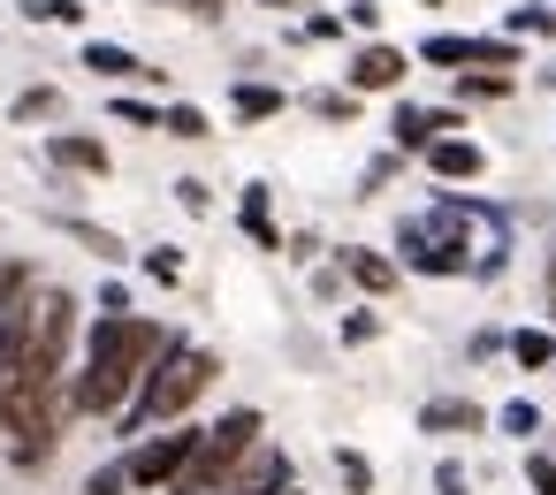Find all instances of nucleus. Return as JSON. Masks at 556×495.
Here are the masks:
<instances>
[{
  "label": "nucleus",
  "mask_w": 556,
  "mask_h": 495,
  "mask_svg": "<svg viewBox=\"0 0 556 495\" xmlns=\"http://www.w3.org/2000/svg\"><path fill=\"white\" fill-rule=\"evenodd\" d=\"M374 335H381V313H351L343 320V343H374Z\"/></svg>",
  "instance_id": "c756f323"
},
{
  "label": "nucleus",
  "mask_w": 556,
  "mask_h": 495,
  "mask_svg": "<svg viewBox=\"0 0 556 495\" xmlns=\"http://www.w3.org/2000/svg\"><path fill=\"white\" fill-rule=\"evenodd\" d=\"M260 442H267V419H260L252 404H237V411H222V419L206 427V442H199V457L184 465V480H176L168 495H214V487H222V480H229V472H237V465H244V457H252Z\"/></svg>",
  "instance_id": "f03ea898"
},
{
  "label": "nucleus",
  "mask_w": 556,
  "mask_h": 495,
  "mask_svg": "<svg viewBox=\"0 0 556 495\" xmlns=\"http://www.w3.org/2000/svg\"><path fill=\"white\" fill-rule=\"evenodd\" d=\"M24 16L31 24H77L85 9H77V0H24Z\"/></svg>",
  "instance_id": "412c9836"
},
{
  "label": "nucleus",
  "mask_w": 556,
  "mask_h": 495,
  "mask_svg": "<svg viewBox=\"0 0 556 495\" xmlns=\"http://www.w3.org/2000/svg\"><path fill=\"white\" fill-rule=\"evenodd\" d=\"M244 237H252V244H267V252H282L275 214H267V183H252V191H244Z\"/></svg>",
  "instance_id": "ddd939ff"
},
{
  "label": "nucleus",
  "mask_w": 556,
  "mask_h": 495,
  "mask_svg": "<svg viewBox=\"0 0 556 495\" xmlns=\"http://www.w3.org/2000/svg\"><path fill=\"white\" fill-rule=\"evenodd\" d=\"M427 9H434V0H427Z\"/></svg>",
  "instance_id": "c9c22d12"
},
{
  "label": "nucleus",
  "mask_w": 556,
  "mask_h": 495,
  "mask_svg": "<svg viewBox=\"0 0 556 495\" xmlns=\"http://www.w3.org/2000/svg\"><path fill=\"white\" fill-rule=\"evenodd\" d=\"M389 130H396V145H404V153H427V145L457 138V130H465V115H457V107H396V123H389Z\"/></svg>",
  "instance_id": "0eeeda50"
},
{
  "label": "nucleus",
  "mask_w": 556,
  "mask_h": 495,
  "mask_svg": "<svg viewBox=\"0 0 556 495\" xmlns=\"http://www.w3.org/2000/svg\"><path fill=\"white\" fill-rule=\"evenodd\" d=\"M313 115L320 123H351L358 115V92H313Z\"/></svg>",
  "instance_id": "aec40b11"
},
{
  "label": "nucleus",
  "mask_w": 556,
  "mask_h": 495,
  "mask_svg": "<svg viewBox=\"0 0 556 495\" xmlns=\"http://www.w3.org/2000/svg\"><path fill=\"white\" fill-rule=\"evenodd\" d=\"M184 9H199V16H214V9H222V0H184Z\"/></svg>",
  "instance_id": "473e14b6"
},
{
  "label": "nucleus",
  "mask_w": 556,
  "mask_h": 495,
  "mask_svg": "<svg viewBox=\"0 0 556 495\" xmlns=\"http://www.w3.org/2000/svg\"><path fill=\"white\" fill-rule=\"evenodd\" d=\"M336 472H343V487H358V495L374 487V465H366L358 449H336Z\"/></svg>",
  "instance_id": "5701e85b"
},
{
  "label": "nucleus",
  "mask_w": 556,
  "mask_h": 495,
  "mask_svg": "<svg viewBox=\"0 0 556 495\" xmlns=\"http://www.w3.org/2000/svg\"><path fill=\"white\" fill-rule=\"evenodd\" d=\"M343 275L366 290V297H381V290H396V259H381V252H343Z\"/></svg>",
  "instance_id": "f8f14e48"
},
{
  "label": "nucleus",
  "mask_w": 556,
  "mask_h": 495,
  "mask_svg": "<svg viewBox=\"0 0 556 495\" xmlns=\"http://www.w3.org/2000/svg\"><path fill=\"white\" fill-rule=\"evenodd\" d=\"M85 495H130V472H123V465H100V472L85 480Z\"/></svg>",
  "instance_id": "a878e982"
},
{
  "label": "nucleus",
  "mask_w": 556,
  "mask_h": 495,
  "mask_svg": "<svg viewBox=\"0 0 556 495\" xmlns=\"http://www.w3.org/2000/svg\"><path fill=\"white\" fill-rule=\"evenodd\" d=\"M510 358H518L526 373H541V366H556V335H548V328H518V335H510Z\"/></svg>",
  "instance_id": "4468645a"
},
{
  "label": "nucleus",
  "mask_w": 556,
  "mask_h": 495,
  "mask_svg": "<svg viewBox=\"0 0 556 495\" xmlns=\"http://www.w3.org/2000/svg\"><path fill=\"white\" fill-rule=\"evenodd\" d=\"M146 275H153V282H176V275H184V259L161 244V252H146Z\"/></svg>",
  "instance_id": "c85d7f7f"
},
{
  "label": "nucleus",
  "mask_w": 556,
  "mask_h": 495,
  "mask_svg": "<svg viewBox=\"0 0 556 495\" xmlns=\"http://www.w3.org/2000/svg\"><path fill=\"white\" fill-rule=\"evenodd\" d=\"M199 442H206V427H191V419H176V427H161V434H138V449L123 457L130 487H176L184 465L199 457Z\"/></svg>",
  "instance_id": "7ed1b4c3"
},
{
  "label": "nucleus",
  "mask_w": 556,
  "mask_h": 495,
  "mask_svg": "<svg viewBox=\"0 0 556 495\" xmlns=\"http://www.w3.org/2000/svg\"><path fill=\"white\" fill-rule=\"evenodd\" d=\"M85 69H100L108 85H130V77H146V85H161V69H146V62H138L130 47H108V39H92V47H85Z\"/></svg>",
  "instance_id": "9d476101"
},
{
  "label": "nucleus",
  "mask_w": 556,
  "mask_h": 495,
  "mask_svg": "<svg viewBox=\"0 0 556 495\" xmlns=\"http://www.w3.org/2000/svg\"><path fill=\"white\" fill-rule=\"evenodd\" d=\"M510 31L518 39H556V9H510Z\"/></svg>",
  "instance_id": "6ab92c4d"
},
{
  "label": "nucleus",
  "mask_w": 556,
  "mask_h": 495,
  "mask_svg": "<svg viewBox=\"0 0 556 495\" xmlns=\"http://www.w3.org/2000/svg\"><path fill=\"white\" fill-rule=\"evenodd\" d=\"M526 480H533V495H556V457L533 449V457H526Z\"/></svg>",
  "instance_id": "bb28decb"
},
{
  "label": "nucleus",
  "mask_w": 556,
  "mask_h": 495,
  "mask_svg": "<svg viewBox=\"0 0 556 495\" xmlns=\"http://www.w3.org/2000/svg\"><path fill=\"white\" fill-rule=\"evenodd\" d=\"M115 115L138 123V130H161V107H146V100H115Z\"/></svg>",
  "instance_id": "cd10ccee"
},
{
  "label": "nucleus",
  "mask_w": 556,
  "mask_h": 495,
  "mask_svg": "<svg viewBox=\"0 0 556 495\" xmlns=\"http://www.w3.org/2000/svg\"><path fill=\"white\" fill-rule=\"evenodd\" d=\"M290 495H298V487H290Z\"/></svg>",
  "instance_id": "e433bc0d"
},
{
  "label": "nucleus",
  "mask_w": 556,
  "mask_h": 495,
  "mask_svg": "<svg viewBox=\"0 0 556 495\" xmlns=\"http://www.w3.org/2000/svg\"><path fill=\"white\" fill-rule=\"evenodd\" d=\"M419 62H434V69H457V62H472V39H450V31H442V39H427V47H419Z\"/></svg>",
  "instance_id": "f3484780"
},
{
  "label": "nucleus",
  "mask_w": 556,
  "mask_h": 495,
  "mask_svg": "<svg viewBox=\"0 0 556 495\" xmlns=\"http://www.w3.org/2000/svg\"><path fill=\"white\" fill-rule=\"evenodd\" d=\"M495 427L526 442V434H541V404H526V396H518V404H503V411H495Z\"/></svg>",
  "instance_id": "a211bd4d"
},
{
  "label": "nucleus",
  "mask_w": 556,
  "mask_h": 495,
  "mask_svg": "<svg viewBox=\"0 0 556 495\" xmlns=\"http://www.w3.org/2000/svg\"><path fill=\"white\" fill-rule=\"evenodd\" d=\"M214 495H290V457H282L275 442H260V449H252Z\"/></svg>",
  "instance_id": "39448f33"
},
{
  "label": "nucleus",
  "mask_w": 556,
  "mask_h": 495,
  "mask_svg": "<svg viewBox=\"0 0 556 495\" xmlns=\"http://www.w3.org/2000/svg\"><path fill=\"white\" fill-rule=\"evenodd\" d=\"M47 153H54L62 168H77V176H108V145H100V138H85V130H54V138H47Z\"/></svg>",
  "instance_id": "9b49d317"
},
{
  "label": "nucleus",
  "mask_w": 556,
  "mask_h": 495,
  "mask_svg": "<svg viewBox=\"0 0 556 495\" xmlns=\"http://www.w3.org/2000/svg\"><path fill=\"white\" fill-rule=\"evenodd\" d=\"M510 77H457V100H503Z\"/></svg>",
  "instance_id": "b1692460"
},
{
  "label": "nucleus",
  "mask_w": 556,
  "mask_h": 495,
  "mask_svg": "<svg viewBox=\"0 0 556 495\" xmlns=\"http://www.w3.org/2000/svg\"><path fill=\"white\" fill-rule=\"evenodd\" d=\"M39 115H62V92H47V85H39V92H24V100H16V123H39Z\"/></svg>",
  "instance_id": "4be33fe9"
},
{
  "label": "nucleus",
  "mask_w": 556,
  "mask_h": 495,
  "mask_svg": "<svg viewBox=\"0 0 556 495\" xmlns=\"http://www.w3.org/2000/svg\"><path fill=\"white\" fill-rule=\"evenodd\" d=\"M214 373H222V358L214 351H199V343H176L153 373H146V389L130 396V411H123V434H138V427H176L206 389H214Z\"/></svg>",
  "instance_id": "f257e3e1"
},
{
  "label": "nucleus",
  "mask_w": 556,
  "mask_h": 495,
  "mask_svg": "<svg viewBox=\"0 0 556 495\" xmlns=\"http://www.w3.org/2000/svg\"><path fill=\"white\" fill-rule=\"evenodd\" d=\"M176 199H184V206H191V214H206V206H214V199H206V183H199V176H184V183H176Z\"/></svg>",
  "instance_id": "7c9ffc66"
},
{
  "label": "nucleus",
  "mask_w": 556,
  "mask_h": 495,
  "mask_svg": "<svg viewBox=\"0 0 556 495\" xmlns=\"http://www.w3.org/2000/svg\"><path fill=\"white\" fill-rule=\"evenodd\" d=\"M70 343H77V297L47 282V297H39V320H31V351H24V373H39V381H62V366H70Z\"/></svg>",
  "instance_id": "20e7f679"
},
{
  "label": "nucleus",
  "mask_w": 556,
  "mask_h": 495,
  "mask_svg": "<svg viewBox=\"0 0 556 495\" xmlns=\"http://www.w3.org/2000/svg\"><path fill=\"white\" fill-rule=\"evenodd\" d=\"M548 313H556V290H548Z\"/></svg>",
  "instance_id": "f704fd0d"
},
{
  "label": "nucleus",
  "mask_w": 556,
  "mask_h": 495,
  "mask_svg": "<svg viewBox=\"0 0 556 495\" xmlns=\"http://www.w3.org/2000/svg\"><path fill=\"white\" fill-rule=\"evenodd\" d=\"M237 115L244 123H267V115H282V92L275 85H237Z\"/></svg>",
  "instance_id": "dca6fc26"
},
{
  "label": "nucleus",
  "mask_w": 556,
  "mask_h": 495,
  "mask_svg": "<svg viewBox=\"0 0 556 495\" xmlns=\"http://www.w3.org/2000/svg\"><path fill=\"white\" fill-rule=\"evenodd\" d=\"M260 9H290V0H260Z\"/></svg>",
  "instance_id": "72a5a7b5"
},
{
  "label": "nucleus",
  "mask_w": 556,
  "mask_h": 495,
  "mask_svg": "<svg viewBox=\"0 0 556 495\" xmlns=\"http://www.w3.org/2000/svg\"><path fill=\"white\" fill-rule=\"evenodd\" d=\"M434 487H442V495H465V472H457V465H442V472H434Z\"/></svg>",
  "instance_id": "2f4dec72"
},
{
  "label": "nucleus",
  "mask_w": 556,
  "mask_h": 495,
  "mask_svg": "<svg viewBox=\"0 0 556 495\" xmlns=\"http://www.w3.org/2000/svg\"><path fill=\"white\" fill-rule=\"evenodd\" d=\"M404 77H412V54H404V47H381V39H374V47L351 54V92H396Z\"/></svg>",
  "instance_id": "423d86ee"
},
{
  "label": "nucleus",
  "mask_w": 556,
  "mask_h": 495,
  "mask_svg": "<svg viewBox=\"0 0 556 495\" xmlns=\"http://www.w3.org/2000/svg\"><path fill=\"white\" fill-rule=\"evenodd\" d=\"M70 237H77V244H92L100 259H123V244H115L108 229H92V221H70Z\"/></svg>",
  "instance_id": "393cba45"
},
{
  "label": "nucleus",
  "mask_w": 556,
  "mask_h": 495,
  "mask_svg": "<svg viewBox=\"0 0 556 495\" xmlns=\"http://www.w3.org/2000/svg\"><path fill=\"white\" fill-rule=\"evenodd\" d=\"M419 427H427V434H480L488 411L465 404V396H434V404H419Z\"/></svg>",
  "instance_id": "1a4fd4ad"
},
{
  "label": "nucleus",
  "mask_w": 556,
  "mask_h": 495,
  "mask_svg": "<svg viewBox=\"0 0 556 495\" xmlns=\"http://www.w3.org/2000/svg\"><path fill=\"white\" fill-rule=\"evenodd\" d=\"M427 168H434L442 183H472V176L488 168V153H480L472 138H442V145H427Z\"/></svg>",
  "instance_id": "6e6552de"
},
{
  "label": "nucleus",
  "mask_w": 556,
  "mask_h": 495,
  "mask_svg": "<svg viewBox=\"0 0 556 495\" xmlns=\"http://www.w3.org/2000/svg\"><path fill=\"white\" fill-rule=\"evenodd\" d=\"M161 130L168 138H184V145H199V138H214V123L191 107V100H176V107H161Z\"/></svg>",
  "instance_id": "2eb2a0df"
}]
</instances>
